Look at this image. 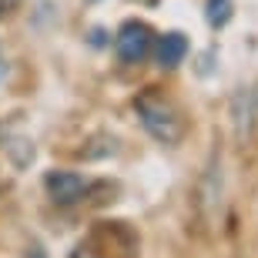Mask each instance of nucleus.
<instances>
[{
  "label": "nucleus",
  "mask_w": 258,
  "mask_h": 258,
  "mask_svg": "<svg viewBox=\"0 0 258 258\" xmlns=\"http://www.w3.org/2000/svg\"><path fill=\"white\" fill-rule=\"evenodd\" d=\"M134 111H138L144 131L151 134L154 141L178 144L184 138V121H181V114H178V107H174L171 101H164L161 94H154V91L138 94L134 97Z\"/></svg>",
  "instance_id": "1"
},
{
  "label": "nucleus",
  "mask_w": 258,
  "mask_h": 258,
  "mask_svg": "<svg viewBox=\"0 0 258 258\" xmlns=\"http://www.w3.org/2000/svg\"><path fill=\"white\" fill-rule=\"evenodd\" d=\"M151 44H154V30L144 20H127L114 37V54L124 64H141L151 54Z\"/></svg>",
  "instance_id": "2"
},
{
  "label": "nucleus",
  "mask_w": 258,
  "mask_h": 258,
  "mask_svg": "<svg viewBox=\"0 0 258 258\" xmlns=\"http://www.w3.org/2000/svg\"><path fill=\"white\" fill-rule=\"evenodd\" d=\"M44 188H47V195L57 205H74V201H81L87 195L91 184L74 171H47L44 174Z\"/></svg>",
  "instance_id": "3"
},
{
  "label": "nucleus",
  "mask_w": 258,
  "mask_h": 258,
  "mask_svg": "<svg viewBox=\"0 0 258 258\" xmlns=\"http://www.w3.org/2000/svg\"><path fill=\"white\" fill-rule=\"evenodd\" d=\"M154 57H158V64H161V67H178L184 57H188V40H184V34L171 30V34H164V37H158Z\"/></svg>",
  "instance_id": "4"
},
{
  "label": "nucleus",
  "mask_w": 258,
  "mask_h": 258,
  "mask_svg": "<svg viewBox=\"0 0 258 258\" xmlns=\"http://www.w3.org/2000/svg\"><path fill=\"white\" fill-rule=\"evenodd\" d=\"M208 24L211 27H225L231 20V0H208Z\"/></svg>",
  "instance_id": "5"
},
{
  "label": "nucleus",
  "mask_w": 258,
  "mask_h": 258,
  "mask_svg": "<svg viewBox=\"0 0 258 258\" xmlns=\"http://www.w3.org/2000/svg\"><path fill=\"white\" fill-rule=\"evenodd\" d=\"M27 258H47V255H44V248H37V245H34V248H27Z\"/></svg>",
  "instance_id": "6"
},
{
  "label": "nucleus",
  "mask_w": 258,
  "mask_h": 258,
  "mask_svg": "<svg viewBox=\"0 0 258 258\" xmlns=\"http://www.w3.org/2000/svg\"><path fill=\"white\" fill-rule=\"evenodd\" d=\"M0 77H4V64H0Z\"/></svg>",
  "instance_id": "7"
}]
</instances>
